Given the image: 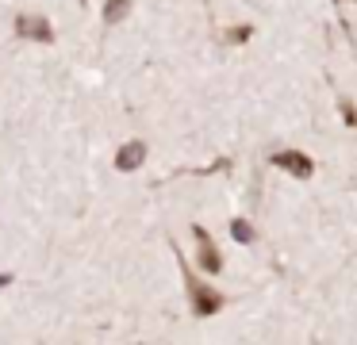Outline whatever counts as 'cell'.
Segmentation results:
<instances>
[{"mask_svg": "<svg viewBox=\"0 0 357 345\" xmlns=\"http://www.w3.org/2000/svg\"><path fill=\"white\" fill-rule=\"evenodd\" d=\"M12 280H16V276H12V273H0V291L8 288V284H12Z\"/></svg>", "mask_w": 357, "mask_h": 345, "instance_id": "8", "label": "cell"}, {"mask_svg": "<svg viewBox=\"0 0 357 345\" xmlns=\"http://www.w3.org/2000/svg\"><path fill=\"white\" fill-rule=\"evenodd\" d=\"M192 238H196V268H200V276H219L223 273V257H219V245L215 238L208 234L204 227H192Z\"/></svg>", "mask_w": 357, "mask_h": 345, "instance_id": "2", "label": "cell"}, {"mask_svg": "<svg viewBox=\"0 0 357 345\" xmlns=\"http://www.w3.org/2000/svg\"><path fill=\"white\" fill-rule=\"evenodd\" d=\"M181 273H185V296H188V311L196 314V319H211V314H219L227 307V296L215 288V284H208V276H200L192 265H188L185 257H181Z\"/></svg>", "mask_w": 357, "mask_h": 345, "instance_id": "1", "label": "cell"}, {"mask_svg": "<svg viewBox=\"0 0 357 345\" xmlns=\"http://www.w3.org/2000/svg\"><path fill=\"white\" fill-rule=\"evenodd\" d=\"M273 165L284 169V173H292L296 181H311V173H315V161H311L303 150H277L273 153Z\"/></svg>", "mask_w": 357, "mask_h": 345, "instance_id": "3", "label": "cell"}, {"mask_svg": "<svg viewBox=\"0 0 357 345\" xmlns=\"http://www.w3.org/2000/svg\"><path fill=\"white\" fill-rule=\"evenodd\" d=\"M16 35L31 38V43H50L54 38V27H50L47 15H20L16 20Z\"/></svg>", "mask_w": 357, "mask_h": 345, "instance_id": "4", "label": "cell"}, {"mask_svg": "<svg viewBox=\"0 0 357 345\" xmlns=\"http://www.w3.org/2000/svg\"><path fill=\"white\" fill-rule=\"evenodd\" d=\"M127 12H131V4H127V0H112V4L104 8V23H119Z\"/></svg>", "mask_w": 357, "mask_h": 345, "instance_id": "7", "label": "cell"}, {"mask_svg": "<svg viewBox=\"0 0 357 345\" xmlns=\"http://www.w3.org/2000/svg\"><path fill=\"white\" fill-rule=\"evenodd\" d=\"M231 238L238 245H254L257 242V227L250 219H231Z\"/></svg>", "mask_w": 357, "mask_h": 345, "instance_id": "6", "label": "cell"}, {"mask_svg": "<svg viewBox=\"0 0 357 345\" xmlns=\"http://www.w3.org/2000/svg\"><path fill=\"white\" fill-rule=\"evenodd\" d=\"M142 161H146V142H142V138H131V142H123L116 150V169L119 173H135Z\"/></svg>", "mask_w": 357, "mask_h": 345, "instance_id": "5", "label": "cell"}]
</instances>
